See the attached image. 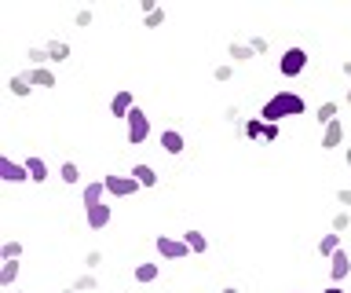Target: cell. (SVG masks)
Segmentation results:
<instances>
[{"mask_svg":"<svg viewBox=\"0 0 351 293\" xmlns=\"http://www.w3.org/2000/svg\"><path fill=\"white\" fill-rule=\"evenodd\" d=\"M300 114H304V99H300V95H293V92H278V95H271V99L263 103L260 121L278 125L282 117H300Z\"/></svg>","mask_w":351,"mask_h":293,"instance_id":"1","label":"cell"},{"mask_svg":"<svg viewBox=\"0 0 351 293\" xmlns=\"http://www.w3.org/2000/svg\"><path fill=\"white\" fill-rule=\"evenodd\" d=\"M147 136H150V117H147V110H132L128 114V143H147Z\"/></svg>","mask_w":351,"mask_h":293,"instance_id":"2","label":"cell"},{"mask_svg":"<svg viewBox=\"0 0 351 293\" xmlns=\"http://www.w3.org/2000/svg\"><path fill=\"white\" fill-rule=\"evenodd\" d=\"M304 67H307V51L304 48H289L282 56V78H296V73H304Z\"/></svg>","mask_w":351,"mask_h":293,"instance_id":"3","label":"cell"},{"mask_svg":"<svg viewBox=\"0 0 351 293\" xmlns=\"http://www.w3.org/2000/svg\"><path fill=\"white\" fill-rule=\"evenodd\" d=\"M103 183H106V191H110V194H117V198H128V194H136V191L143 187L136 176H106Z\"/></svg>","mask_w":351,"mask_h":293,"instance_id":"4","label":"cell"},{"mask_svg":"<svg viewBox=\"0 0 351 293\" xmlns=\"http://www.w3.org/2000/svg\"><path fill=\"white\" fill-rule=\"evenodd\" d=\"M158 253L161 257H169V260H176V257H183V253H191V246L186 242H180V238H158Z\"/></svg>","mask_w":351,"mask_h":293,"instance_id":"5","label":"cell"},{"mask_svg":"<svg viewBox=\"0 0 351 293\" xmlns=\"http://www.w3.org/2000/svg\"><path fill=\"white\" fill-rule=\"evenodd\" d=\"M132 110H136V106H132V92L121 89L114 99H110V114H114V117H125V121H128V114H132Z\"/></svg>","mask_w":351,"mask_h":293,"instance_id":"6","label":"cell"},{"mask_svg":"<svg viewBox=\"0 0 351 293\" xmlns=\"http://www.w3.org/2000/svg\"><path fill=\"white\" fill-rule=\"evenodd\" d=\"M88 209V227H106L110 224V205H103V202H95V205H84Z\"/></svg>","mask_w":351,"mask_h":293,"instance_id":"7","label":"cell"},{"mask_svg":"<svg viewBox=\"0 0 351 293\" xmlns=\"http://www.w3.org/2000/svg\"><path fill=\"white\" fill-rule=\"evenodd\" d=\"M340 139H344V125H340V121L326 125V132H322V150H333V147H340Z\"/></svg>","mask_w":351,"mask_h":293,"instance_id":"8","label":"cell"},{"mask_svg":"<svg viewBox=\"0 0 351 293\" xmlns=\"http://www.w3.org/2000/svg\"><path fill=\"white\" fill-rule=\"evenodd\" d=\"M0 172H4V180H11V183H19V180H26V176H29L26 165H15L11 158H0Z\"/></svg>","mask_w":351,"mask_h":293,"instance_id":"9","label":"cell"},{"mask_svg":"<svg viewBox=\"0 0 351 293\" xmlns=\"http://www.w3.org/2000/svg\"><path fill=\"white\" fill-rule=\"evenodd\" d=\"M348 271H351V260H348L344 249H337V253H333V264H329V275H333V279L340 282V279L348 275Z\"/></svg>","mask_w":351,"mask_h":293,"instance_id":"10","label":"cell"},{"mask_svg":"<svg viewBox=\"0 0 351 293\" xmlns=\"http://www.w3.org/2000/svg\"><path fill=\"white\" fill-rule=\"evenodd\" d=\"M26 78H29V84H37V89H51V84H55V73H51L48 67H37V70H29Z\"/></svg>","mask_w":351,"mask_h":293,"instance_id":"11","label":"cell"},{"mask_svg":"<svg viewBox=\"0 0 351 293\" xmlns=\"http://www.w3.org/2000/svg\"><path fill=\"white\" fill-rule=\"evenodd\" d=\"M161 150H169V154H180V150H183V136L176 132V128L161 132Z\"/></svg>","mask_w":351,"mask_h":293,"instance_id":"12","label":"cell"},{"mask_svg":"<svg viewBox=\"0 0 351 293\" xmlns=\"http://www.w3.org/2000/svg\"><path fill=\"white\" fill-rule=\"evenodd\" d=\"M26 172H29L33 183H44V180H48V165H44L40 158H26Z\"/></svg>","mask_w":351,"mask_h":293,"instance_id":"13","label":"cell"},{"mask_svg":"<svg viewBox=\"0 0 351 293\" xmlns=\"http://www.w3.org/2000/svg\"><path fill=\"white\" fill-rule=\"evenodd\" d=\"M132 176H136L143 187H154V183H158V172H154L150 165H136V169H132Z\"/></svg>","mask_w":351,"mask_h":293,"instance_id":"14","label":"cell"},{"mask_svg":"<svg viewBox=\"0 0 351 293\" xmlns=\"http://www.w3.org/2000/svg\"><path fill=\"white\" fill-rule=\"evenodd\" d=\"M183 242L191 246V253H205V249H208V242H205V235H202V231H186V235H183Z\"/></svg>","mask_w":351,"mask_h":293,"instance_id":"15","label":"cell"},{"mask_svg":"<svg viewBox=\"0 0 351 293\" xmlns=\"http://www.w3.org/2000/svg\"><path fill=\"white\" fill-rule=\"evenodd\" d=\"M340 249V235H322V242H318V253L322 257H333Z\"/></svg>","mask_w":351,"mask_h":293,"instance_id":"16","label":"cell"},{"mask_svg":"<svg viewBox=\"0 0 351 293\" xmlns=\"http://www.w3.org/2000/svg\"><path fill=\"white\" fill-rule=\"evenodd\" d=\"M252 56H256V51H252V45L245 48V45H230V59L234 62H249Z\"/></svg>","mask_w":351,"mask_h":293,"instance_id":"17","label":"cell"},{"mask_svg":"<svg viewBox=\"0 0 351 293\" xmlns=\"http://www.w3.org/2000/svg\"><path fill=\"white\" fill-rule=\"evenodd\" d=\"M318 121H322V125H333V121H337V103H322V106H318Z\"/></svg>","mask_w":351,"mask_h":293,"instance_id":"18","label":"cell"},{"mask_svg":"<svg viewBox=\"0 0 351 293\" xmlns=\"http://www.w3.org/2000/svg\"><path fill=\"white\" fill-rule=\"evenodd\" d=\"M158 279V264H139L136 268V282H154Z\"/></svg>","mask_w":351,"mask_h":293,"instance_id":"19","label":"cell"},{"mask_svg":"<svg viewBox=\"0 0 351 293\" xmlns=\"http://www.w3.org/2000/svg\"><path fill=\"white\" fill-rule=\"evenodd\" d=\"M15 279H19V260H8L4 271H0V282H4V286H11Z\"/></svg>","mask_w":351,"mask_h":293,"instance_id":"20","label":"cell"},{"mask_svg":"<svg viewBox=\"0 0 351 293\" xmlns=\"http://www.w3.org/2000/svg\"><path fill=\"white\" fill-rule=\"evenodd\" d=\"M29 89H33V84H29V78H26V73H19V78H11V92H15V95H29Z\"/></svg>","mask_w":351,"mask_h":293,"instance_id":"21","label":"cell"},{"mask_svg":"<svg viewBox=\"0 0 351 293\" xmlns=\"http://www.w3.org/2000/svg\"><path fill=\"white\" fill-rule=\"evenodd\" d=\"M66 56H70V45H59V40H51V45H48V59L62 62Z\"/></svg>","mask_w":351,"mask_h":293,"instance_id":"22","label":"cell"},{"mask_svg":"<svg viewBox=\"0 0 351 293\" xmlns=\"http://www.w3.org/2000/svg\"><path fill=\"white\" fill-rule=\"evenodd\" d=\"M103 191H106V183H92V187L84 191V205H95L99 198H103Z\"/></svg>","mask_w":351,"mask_h":293,"instance_id":"23","label":"cell"},{"mask_svg":"<svg viewBox=\"0 0 351 293\" xmlns=\"http://www.w3.org/2000/svg\"><path fill=\"white\" fill-rule=\"evenodd\" d=\"M29 62H33V70L44 67V62H51L48 59V48H29Z\"/></svg>","mask_w":351,"mask_h":293,"instance_id":"24","label":"cell"},{"mask_svg":"<svg viewBox=\"0 0 351 293\" xmlns=\"http://www.w3.org/2000/svg\"><path fill=\"white\" fill-rule=\"evenodd\" d=\"M62 180H66V183H77V180H81V172H77L73 161H66V165H62Z\"/></svg>","mask_w":351,"mask_h":293,"instance_id":"25","label":"cell"},{"mask_svg":"<svg viewBox=\"0 0 351 293\" xmlns=\"http://www.w3.org/2000/svg\"><path fill=\"white\" fill-rule=\"evenodd\" d=\"M263 128H267V125H263L260 117H256V121H249V125H245V136H249V139H256V136H263Z\"/></svg>","mask_w":351,"mask_h":293,"instance_id":"26","label":"cell"},{"mask_svg":"<svg viewBox=\"0 0 351 293\" xmlns=\"http://www.w3.org/2000/svg\"><path fill=\"white\" fill-rule=\"evenodd\" d=\"M348 224H351V216H348V213H337V216H333V231H337V235H340V231H348Z\"/></svg>","mask_w":351,"mask_h":293,"instance_id":"27","label":"cell"},{"mask_svg":"<svg viewBox=\"0 0 351 293\" xmlns=\"http://www.w3.org/2000/svg\"><path fill=\"white\" fill-rule=\"evenodd\" d=\"M19 253H22V242H8L4 246V260H19Z\"/></svg>","mask_w":351,"mask_h":293,"instance_id":"28","label":"cell"},{"mask_svg":"<svg viewBox=\"0 0 351 293\" xmlns=\"http://www.w3.org/2000/svg\"><path fill=\"white\" fill-rule=\"evenodd\" d=\"M165 23V12H161V8H154V12L147 15V26H161Z\"/></svg>","mask_w":351,"mask_h":293,"instance_id":"29","label":"cell"},{"mask_svg":"<svg viewBox=\"0 0 351 293\" xmlns=\"http://www.w3.org/2000/svg\"><path fill=\"white\" fill-rule=\"evenodd\" d=\"M92 23V12H77V26H88Z\"/></svg>","mask_w":351,"mask_h":293,"instance_id":"30","label":"cell"},{"mask_svg":"<svg viewBox=\"0 0 351 293\" xmlns=\"http://www.w3.org/2000/svg\"><path fill=\"white\" fill-rule=\"evenodd\" d=\"M263 125H267V121H263ZM274 136H278V125H267V128H263V139H274Z\"/></svg>","mask_w":351,"mask_h":293,"instance_id":"31","label":"cell"},{"mask_svg":"<svg viewBox=\"0 0 351 293\" xmlns=\"http://www.w3.org/2000/svg\"><path fill=\"white\" fill-rule=\"evenodd\" d=\"M337 198H340V205H351V191H340Z\"/></svg>","mask_w":351,"mask_h":293,"instance_id":"32","label":"cell"},{"mask_svg":"<svg viewBox=\"0 0 351 293\" xmlns=\"http://www.w3.org/2000/svg\"><path fill=\"white\" fill-rule=\"evenodd\" d=\"M344 73H348V78H351V59H348V62H344Z\"/></svg>","mask_w":351,"mask_h":293,"instance_id":"33","label":"cell"},{"mask_svg":"<svg viewBox=\"0 0 351 293\" xmlns=\"http://www.w3.org/2000/svg\"><path fill=\"white\" fill-rule=\"evenodd\" d=\"M326 293H344V290H340V286H329V290H326Z\"/></svg>","mask_w":351,"mask_h":293,"instance_id":"34","label":"cell"},{"mask_svg":"<svg viewBox=\"0 0 351 293\" xmlns=\"http://www.w3.org/2000/svg\"><path fill=\"white\" fill-rule=\"evenodd\" d=\"M348 165H351V150H348Z\"/></svg>","mask_w":351,"mask_h":293,"instance_id":"35","label":"cell"},{"mask_svg":"<svg viewBox=\"0 0 351 293\" xmlns=\"http://www.w3.org/2000/svg\"><path fill=\"white\" fill-rule=\"evenodd\" d=\"M348 103H351V89H348Z\"/></svg>","mask_w":351,"mask_h":293,"instance_id":"36","label":"cell"},{"mask_svg":"<svg viewBox=\"0 0 351 293\" xmlns=\"http://www.w3.org/2000/svg\"><path fill=\"white\" fill-rule=\"evenodd\" d=\"M223 293H238V290H223Z\"/></svg>","mask_w":351,"mask_h":293,"instance_id":"37","label":"cell"}]
</instances>
